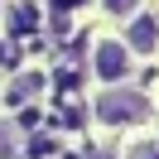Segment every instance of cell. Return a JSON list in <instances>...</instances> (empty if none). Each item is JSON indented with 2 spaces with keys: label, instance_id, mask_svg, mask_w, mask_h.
<instances>
[{
  "label": "cell",
  "instance_id": "1",
  "mask_svg": "<svg viewBox=\"0 0 159 159\" xmlns=\"http://www.w3.org/2000/svg\"><path fill=\"white\" fill-rule=\"evenodd\" d=\"M97 120L101 125H135V120H145L149 116V101H145V92H135V87H111V92H101L97 97Z\"/></svg>",
  "mask_w": 159,
  "mask_h": 159
},
{
  "label": "cell",
  "instance_id": "2",
  "mask_svg": "<svg viewBox=\"0 0 159 159\" xmlns=\"http://www.w3.org/2000/svg\"><path fill=\"white\" fill-rule=\"evenodd\" d=\"M92 72H97L101 82H125L130 77V48L116 39H97V48H92Z\"/></svg>",
  "mask_w": 159,
  "mask_h": 159
},
{
  "label": "cell",
  "instance_id": "6",
  "mask_svg": "<svg viewBox=\"0 0 159 159\" xmlns=\"http://www.w3.org/2000/svg\"><path fill=\"white\" fill-rule=\"evenodd\" d=\"M125 159H159V140H135L125 149Z\"/></svg>",
  "mask_w": 159,
  "mask_h": 159
},
{
  "label": "cell",
  "instance_id": "7",
  "mask_svg": "<svg viewBox=\"0 0 159 159\" xmlns=\"http://www.w3.org/2000/svg\"><path fill=\"white\" fill-rule=\"evenodd\" d=\"M106 5V15H135L140 10V0H101Z\"/></svg>",
  "mask_w": 159,
  "mask_h": 159
},
{
  "label": "cell",
  "instance_id": "4",
  "mask_svg": "<svg viewBox=\"0 0 159 159\" xmlns=\"http://www.w3.org/2000/svg\"><path fill=\"white\" fill-rule=\"evenodd\" d=\"M39 87H43V77H39V72H24V77H15V82H10V106H29V101L39 97Z\"/></svg>",
  "mask_w": 159,
  "mask_h": 159
},
{
  "label": "cell",
  "instance_id": "8",
  "mask_svg": "<svg viewBox=\"0 0 159 159\" xmlns=\"http://www.w3.org/2000/svg\"><path fill=\"white\" fill-rule=\"evenodd\" d=\"M15 154V125H0V159Z\"/></svg>",
  "mask_w": 159,
  "mask_h": 159
},
{
  "label": "cell",
  "instance_id": "3",
  "mask_svg": "<svg viewBox=\"0 0 159 159\" xmlns=\"http://www.w3.org/2000/svg\"><path fill=\"white\" fill-rule=\"evenodd\" d=\"M125 48L130 53H154L159 48V15H130V29H125Z\"/></svg>",
  "mask_w": 159,
  "mask_h": 159
},
{
  "label": "cell",
  "instance_id": "5",
  "mask_svg": "<svg viewBox=\"0 0 159 159\" xmlns=\"http://www.w3.org/2000/svg\"><path fill=\"white\" fill-rule=\"evenodd\" d=\"M34 24H39V5H34V0H24V5L10 10V29H15V34H29Z\"/></svg>",
  "mask_w": 159,
  "mask_h": 159
}]
</instances>
